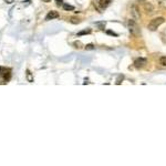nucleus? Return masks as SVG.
<instances>
[{
  "label": "nucleus",
  "instance_id": "f257e3e1",
  "mask_svg": "<svg viewBox=\"0 0 166 166\" xmlns=\"http://www.w3.org/2000/svg\"><path fill=\"white\" fill-rule=\"evenodd\" d=\"M126 26H127L128 31L131 32L132 36H134V37H140L141 36V30H140L139 24L136 23V21H134L133 19H128L127 20Z\"/></svg>",
  "mask_w": 166,
  "mask_h": 166
},
{
  "label": "nucleus",
  "instance_id": "f03ea898",
  "mask_svg": "<svg viewBox=\"0 0 166 166\" xmlns=\"http://www.w3.org/2000/svg\"><path fill=\"white\" fill-rule=\"evenodd\" d=\"M164 22H165V19L163 17H157V18H154L153 20H151V22L148 23V29L151 31H155V30H157V28H160Z\"/></svg>",
  "mask_w": 166,
  "mask_h": 166
},
{
  "label": "nucleus",
  "instance_id": "7ed1b4c3",
  "mask_svg": "<svg viewBox=\"0 0 166 166\" xmlns=\"http://www.w3.org/2000/svg\"><path fill=\"white\" fill-rule=\"evenodd\" d=\"M111 2H112V0H99L96 8L99 9V11H102V10H104L106 7H109Z\"/></svg>",
  "mask_w": 166,
  "mask_h": 166
},
{
  "label": "nucleus",
  "instance_id": "20e7f679",
  "mask_svg": "<svg viewBox=\"0 0 166 166\" xmlns=\"http://www.w3.org/2000/svg\"><path fill=\"white\" fill-rule=\"evenodd\" d=\"M146 63H147L146 59H144V58H139V59H136L134 61V66L136 69H142L146 65Z\"/></svg>",
  "mask_w": 166,
  "mask_h": 166
},
{
  "label": "nucleus",
  "instance_id": "39448f33",
  "mask_svg": "<svg viewBox=\"0 0 166 166\" xmlns=\"http://www.w3.org/2000/svg\"><path fill=\"white\" fill-rule=\"evenodd\" d=\"M59 17V13H58V11H54V10H51L49 12V13L47 15V17H45V20H52V19H56Z\"/></svg>",
  "mask_w": 166,
  "mask_h": 166
},
{
  "label": "nucleus",
  "instance_id": "423d86ee",
  "mask_svg": "<svg viewBox=\"0 0 166 166\" xmlns=\"http://www.w3.org/2000/svg\"><path fill=\"white\" fill-rule=\"evenodd\" d=\"M91 29H85V30H82V31H80L78 33V36H83V34H90L91 33Z\"/></svg>",
  "mask_w": 166,
  "mask_h": 166
},
{
  "label": "nucleus",
  "instance_id": "0eeeda50",
  "mask_svg": "<svg viewBox=\"0 0 166 166\" xmlns=\"http://www.w3.org/2000/svg\"><path fill=\"white\" fill-rule=\"evenodd\" d=\"M136 11H137V8H136V7L134 6V7L132 8V13H133V16H134L136 19H139V18H140V15H139V13H136Z\"/></svg>",
  "mask_w": 166,
  "mask_h": 166
},
{
  "label": "nucleus",
  "instance_id": "6e6552de",
  "mask_svg": "<svg viewBox=\"0 0 166 166\" xmlns=\"http://www.w3.org/2000/svg\"><path fill=\"white\" fill-rule=\"evenodd\" d=\"M63 9L65 10V11H72V10H74V7L73 6H71V5H63Z\"/></svg>",
  "mask_w": 166,
  "mask_h": 166
},
{
  "label": "nucleus",
  "instance_id": "1a4fd4ad",
  "mask_svg": "<svg viewBox=\"0 0 166 166\" xmlns=\"http://www.w3.org/2000/svg\"><path fill=\"white\" fill-rule=\"evenodd\" d=\"M160 62H161V64H162V65L166 66V57H162L161 59H160Z\"/></svg>",
  "mask_w": 166,
  "mask_h": 166
},
{
  "label": "nucleus",
  "instance_id": "9d476101",
  "mask_svg": "<svg viewBox=\"0 0 166 166\" xmlns=\"http://www.w3.org/2000/svg\"><path fill=\"white\" fill-rule=\"evenodd\" d=\"M85 50H94V45H93L92 43L86 44V45H85Z\"/></svg>",
  "mask_w": 166,
  "mask_h": 166
},
{
  "label": "nucleus",
  "instance_id": "9b49d317",
  "mask_svg": "<svg viewBox=\"0 0 166 166\" xmlns=\"http://www.w3.org/2000/svg\"><path fill=\"white\" fill-rule=\"evenodd\" d=\"M9 79H10V71H8L5 74V80H9Z\"/></svg>",
  "mask_w": 166,
  "mask_h": 166
},
{
  "label": "nucleus",
  "instance_id": "f8f14e48",
  "mask_svg": "<svg viewBox=\"0 0 166 166\" xmlns=\"http://www.w3.org/2000/svg\"><path fill=\"white\" fill-rule=\"evenodd\" d=\"M71 22H72V23H79V22H80V20H79V19L77 20L75 18H72V19H71Z\"/></svg>",
  "mask_w": 166,
  "mask_h": 166
},
{
  "label": "nucleus",
  "instance_id": "ddd939ff",
  "mask_svg": "<svg viewBox=\"0 0 166 166\" xmlns=\"http://www.w3.org/2000/svg\"><path fill=\"white\" fill-rule=\"evenodd\" d=\"M74 45H75V48H81V42L79 41V42H74Z\"/></svg>",
  "mask_w": 166,
  "mask_h": 166
},
{
  "label": "nucleus",
  "instance_id": "4468645a",
  "mask_svg": "<svg viewBox=\"0 0 166 166\" xmlns=\"http://www.w3.org/2000/svg\"><path fill=\"white\" fill-rule=\"evenodd\" d=\"M62 1H63V0H56V2H57L58 6H61L62 5Z\"/></svg>",
  "mask_w": 166,
  "mask_h": 166
},
{
  "label": "nucleus",
  "instance_id": "2eb2a0df",
  "mask_svg": "<svg viewBox=\"0 0 166 166\" xmlns=\"http://www.w3.org/2000/svg\"><path fill=\"white\" fill-rule=\"evenodd\" d=\"M107 33H109V34H113V36H117V34H116V33L112 32V31H107Z\"/></svg>",
  "mask_w": 166,
  "mask_h": 166
},
{
  "label": "nucleus",
  "instance_id": "dca6fc26",
  "mask_svg": "<svg viewBox=\"0 0 166 166\" xmlns=\"http://www.w3.org/2000/svg\"><path fill=\"white\" fill-rule=\"evenodd\" d=\"M42 1H43V2H50L51 0H42Z\"/></svg>",
  "mask_w": 166,
  "mask_h": 166
},
{
  "label": "nucleus",
  "instance_id": "f3484780",
  "mask_svg": "<svg viewBox=\"0 0 166 166\" xmlns=\"http://www.w3.org/2000/svg\"><path fill=\"white\" fill-rule=\"evenodd\" d=\"M0 71H1V68H0Z\"/></svg>",
  "mask_w": 166,
  "mask_h": 166
}]
</instances>
